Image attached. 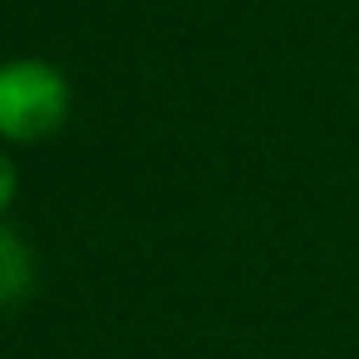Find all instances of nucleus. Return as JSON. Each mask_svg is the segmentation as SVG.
<instances>
[{"instance_id":"nucleus-1","label":"nucleus","mask_w":359,"mask_h":359,"mask_svg":"<svg viewBox=\"0 0 359 359\" xmlns=\"http://www.w3.org/2000/svg\"><path fill=\"white\" fill-rule=\"evenodd\" d=\"M74 109V84L60 65L40 55H20L0 69V133L6 143H45L69 123Z\"/></svg>"},{"instance_id":"nucleus-2","label":"nucleus","mask_w":359,"mask_h":359,"mask_svg":"<svg viewBox=\"0 0 359 359\" xmlns=\"http://www.w3.org/2000/svg\"><path fill=\"white\" fill-rule=\"evenodd\" d=\"M0 261H6V305H15L20 290H25V246L11 226L0 231Z\"/></svg>"}]
</instances>
